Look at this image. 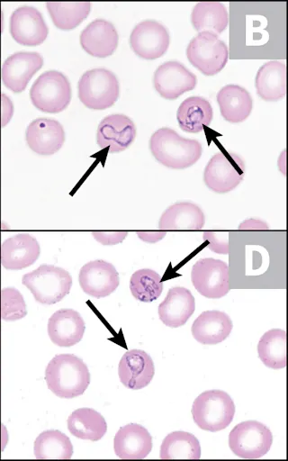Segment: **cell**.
Masks as SVG:
<instances>
[{"label": "cell", "instance_id": "7402d4cb", "mask_svg": "<svg viewBox=\"0 0 288 461\" xmlns=\"http://www.w3.org/2000/svg\"><path fill=\"white\" fill-rule=\"evenodd\" d=\"M114 452L122 459H142L152 449V437L146 428L130 423L121 427L113 439Z\"/></svg>", "mask_w": 288, "mask_h": 461}, {"label": "cell", "instance_id": "d4e9b609", "mask_svg": "<svg viewBox=\"0 0 288 461\" xmlns=\"http://www.w3.org/2000/svg\"><path fill=\"white\" fill-rule=\"evenodd\" d=\"M217 102L221 116L229 122L245 121L253 108L250 94L237 85H227L217 94Z\"/></svg>", "mask_w": 288, "mask_h": 461}, {"label": "cell", "instance_id": "4fadbf2b", "mask_svg": "<svg viewBox=\"0 0 288 461\" xmlns=\"http://www.w3.org/2000/svg\"><path fill=\"white\" fill-rule=\"evenodd\" d=\"M42 65L43 58L38 52H15L2 65L1 79L8 89L14 93H21Z\"/></svg>", "mask_w": 288, "mask_h": 461}, {"label": "cell", "instance_id": "603a6c76", "mask_svg": "<svg viewBox=\"0 0 288 461\" xmlns=\"http://www.w3.org/2000/svg\"><path fill=\"white\" fill-rule=\"evenodd\" d=\"M195 310V300L190 290L172 287L158 305L160 321L167 327L177 328L186 323Z\"/></svg>", "mask_w": 288, "mask_h": 461}, {"label": "cell", "instance_id": "2e32d148", "mask_svg": "<svg viewBox=\"0 0 288 461\" xmlns=\"http://www.w3.org/2000/svg\"><path fill=\"white\" fill-rule=\"evenodd\" d=\"M136 127L124 114H112L104 118L97 128L96 142L100 149L110 153L126 149L135 140Z\"/></svg>", "mask_w": 288, "mask_h": 461}, {"label": "cell", "instance_id": "74e56055", "mask_svg": "<svg viewBox=\"0 0 288 461\" xmlns=\"http://www.w3.org/2000/svg\"><path fill=\"white\" fill-rule=\"evenodd\" d=\"M127 231H94L92 232V236L95 240L99 243L108 246V245H115L127 237Z\"/></svg>", "mask_w": 288, "mask_h": 461}, {"label": "cell", "instance_id": "5b68a950", "mask_svg": "<svg viewBox=\"0 0 288 461\" xmlns=\"http://www.w3.org/2000/svg\"><path fill=\"white\" fill-rule=\"evenodd\" d=\"M30 98L32 104L41 112L59 113L67 108L71 100L70 83L59 71H46L32 84Z\"/></svg>", "mask_w": 288, "mask_h": 461}, {"label": "cell", "instance_id": "4316f807", "mask_svg": "<svg viewBox=\"0 0 288 461\" xmlns=\"http://www.w3.org/2000/svg\"><path fill=\"white\" fill-rule=\"evenodd\" d=\"M204 223V213L198 205L190 202H179L164 211L158 228L160 230H201Z\"/></svg>", "mask_w": 288, "mask_h": 461}, {"label": "cell", "instance_id": "4dcf8cb0", "mask_svg": "<svg viewBox=\"0 0 288 461\" xmlns=\"http://www.w3.org/2000/svg\"><path fill=\"white\" fill-rule=\"evenodd\" d=\"M201 446L197 438L185 431H174L163 439L161 459H199Z\"/></svg>", "mask_w": 288, "mask_h": 461}, {"label": "cell", "instance_id": "f35d334b", "mask_svg": "<svg viewBox=\"0 0 288 461\" xmlns=\"http://www.w3.org/2000/svg\"><path fill=\"white\" fill-rule=\"evenodd\" d=\"M14 113V105L10 98L4 93L0 94V123L4 127Z\"/></svg>", "mask_w": 288, "mask_h": 461}, {"label": "cell", "instance_id": "8992f818", "mask_svg": "<svg viewBox=\"0 0 288 461\" xmlns=\"http://www.w3.org/2000/svg\"><path fill=\"white\" fill-rule=\"evenodd\" d=\"M77 88L82 104L94 110L112 106L120 93L116 76L106 68H94L85 72L78 81Z\"/></svg>", "mask_w": 288, "mask_h": 461}, {"label": "cell", "instance_id": "b9f144b4", "mask_svg": "<svg viewBox=\"0 0 288 461\" xmlns=\"http://www.w3.org/2000/svg\"><path fill=\"white\" fill-rule=\"evenodd\" d=\"M0 77H1V68H0Z\"/></svg>", "mask_w": 288, "mask_h": 461}, {"label": "cell", "instance_id": "83f0119b", "mask_svg": "<svg viewBox=\"0 0 288 461\" xmlns=\"http://www.w3.org/2000/svg\"><path fill=\"white\" fill-rule=\"evenodd\" d=\"M213 116L212 107L202 96H190L179 105L176 118L180 128L190 133H197L209 126Z\"/></svg>", "mask_w": 288, "mask_h": 461}, {"label": "cell", "instance_id": "9a60e30c", "mask_svg": "<svg viewBox=\"0 0 288 461\" xmlns=\"http://www.w3.org/2000/svg\"><path fill=\"white\" fill-rule=\"evenodd\" d=\"M196 82V76L178 61H167L160 65L153 78L155 89L167 100H175L194 89Z\"/></svg>", "mask_w": 288, "mask_h": 461}, {"label": "cell", "instance_id": "e575fe53", "mask_svg": "<svg viewBox=\"0 0 288 461\" xmlns=\"http://www.w3.org/2000/svg\"><path fill=\"white\" fill-rule=\"evenodd\" d=\"M130 290L135 299L151 303L157 300L163 291L161 276L149 268L139 269L130 277Z\"/></svg>", "mask_w": 288, "mask_h": 461}, {"label": "cell", "instance_id": "7bdbcfd3", "mask_svg": "<svg viewBox=\"0 0 288 461\" xmlns=\"http://www.w3.org/2000/svg\"><path fill=\"white\" fill-rule=\"evenodd\" d=\"M0 128H1V123H0Z\"/></svg>", "mask_w": 288, "mask_h": 461}, {"label": "cell", "instance_id": "52a82bcc", "mask_svg": "<svg viewBox=\"0 0 288 461\" xmlns=\"http://www.w3.org/2000/svg\"><path fill=\"white\" fill-rule=\"evenodd\" d=\"M186 56L189 62L203 75L213 76L225 67L229 50L218 35L202 32L190 41Z\"/></svg>", "mask_w": 288, "mask_h": 461}, {"label": "cell", "instance_id": "8fae6325", "mask_svg": "<svg viewBox=\"0 0 288 461\" xmlns=\"http://www.w3.org/2000/svg\"><path fill=\"white\" fill-rule=\"evenodd\" d=\"M170 36L166 28L153 20L138 23L130 36V45L136 55L144 59H156L163 56L169 46Z\"/></svg>", "mask_w": 288, "mask_h": 461}, {"label": "cell", "instance_id": "44dd1931", "mask_svg": "<svg viewBox=\"0 0 288 461\" xmlns=\"http://www.w3.org/2000/svg\"><path fill=\"white\" fill-rule=\"evenodd\" d=\"M85 330L83 318L72 309L58 310L48 321L49 337L58 347H71L78 343Z\"/></svg>", "mask_w": 288, "mask_h": 461}, {"label": "cell", "instance_id": "ab89813d", "mask_svg": "<svg viewBox=\"0 0 288 461\" xmlns=\"http://www.w3.org/2000/svg\"><path fill=\"white\" fill-rule=\"evenodd\" d=\"M138 236L141 240L147 241V242H157L166 235V232H153V231H147V232H138Z\"/></svg>", "mask_w": 288, "mask_h": 461}, {"label": "cell", "instance_id": "ba28073f", "mask_svg": "<svg viewBox=\"0 0 288 461\" xmlns=\"http://www.w3.org/2000/svg\"><path fill=\"white\" fill-rule=\"evenodd\" d=\"M273 443L271 430L256 420H246L236 425L229 435V446L238 456L256 459L265 456Z\"/></svg>", "mask_w": 288, "mask_h": 461}, {"label": "cell", "instance_id": "1f68e13d", "mask_svg": "<svg viewBox=\"0 0 288 461\" xmlns=\"http://www.w3.org/2000/svg\"><path fill=\"white\" fill-rule=\"evenodd\" d=\"M33 450L37 459H69L73 455L69 438L57 429L41 432L34 441Z\"/></svg>", "mask_w": 288, "mask_h": 461}, {"label": "cell", "instance_id": "3957f363", "mask_svg": "<svg viewBox=\"0 0 288 461\" xmlns=\"http://www.w3.org/2000/svg\"><path fill=\"white\" fill-rule=\"evenodd\" d=\"M22 284L41 304H54L70 292L72 277L62 267L41 264L38 268L22 276Z\"/></svg>", "mask_w": 288, "mask_h": 461}, {"label": "cell", "instance_id": "484cf974", "mask_svg": "<svg viewBox=\"0 0 288 461\" xmlns=\"http://www.w3.org/2000/svg\"><path fill=\"white\" fill-rule=\"evenodd\" d=\"M256 94L265 101H277L286 94V66L271 60L257 71L255 79Z\"/></svg>", "mask_w": 288, "mask_h": 461}, {"label": "cell", "instance_id": "d6986e66", "mask_svg": "<svg viewBox=\"0 0 288 461\" xmlns=\"http://www.w3.org/2000/svg\"><path fill=\"white\" fill-rule=\"evenodd\" d=\"M155 374L150 356L141 349H131L122 357L118 375L122 384L131 390L146 387Z\"/></svg>", "mask_w": 288, "mask_h": 461}, {"label": "cell", "instance_id": "e0dca14e", "mask_svg": "<svg viewBox=\"0 0 288 461\" xmlns=\"http://www.w3.org/2000/svg\"><path fill=\"white\" fill-rule=\"evenodd\" d=\"M25 140L32 151L49 156L61 149L65 141V131L54 119L38 118L28 125Z\"/></svg>", "mask_w": 288, "mask_h": 461}, {"label": "cell", "instance_id": "d590c367", "mask_svg": "<svg viewBox=\"0 0 288 461\" xmlns=\"http://www.w3.org/2000/svg\"><path fill=\"white\" fill-rule=\"evenodd\" d=\"M27 314L26 303L22 294L14 287L0 291V316L4 321H14Z\"/></svg>", "mask_w": 288, "mask_h": 461}, {"label": "cell", "instance_id": "7a4b0ae2", "mask_svg": "<svg viewBox=\"0 0 288 461\" xmlns=\"http://www.w3.org/2000/svg\"><path fill=\"white\" fill-rule=\"evenodd\" d=\"M149 149L157 161L173 169L194 165L202 156V144L180 136L170 128L157 130L149 139Z\"/></svg>", "mask_w": 288, "mask_h": 461}, {"label": "cell", "instance_id": "cb8c5ba5", "mask_svg": "<svg viewBox=\"0 0 288 461\" xmlns=\"http://www.w3.org/2000/svg\"><path fill=\"white\" fill-rule=\"evenodd\" d=\"M233 324L223 312L217 310L202 312L193 322L191 331L194 339L203 345H215L228 338Z\"/></svg>", "mask_w": 288, "mask_h": 461}, {"label": "cell", "instance_id": "f546056e", "mask_svg": "<svg viewBox=\"0 0 288 461\" xmlns=\"http://www.w3.org/2000/svg\"><path fill=\"white\" fill-rule=\"evenodd\" d=\"M69 432L81 439L97 441L107 430L104 418L91 408H79L74 411L68 419Z\"/></svg>", "mask_w": 288, "mask_h": 461}, {"label": "cell", "instance_id": "30bf717a", "mask_svg": "<svg viewBox=\"0 0 288 461\" xmlns=\"http://www.w3.org/2000/svg\"><path fill=\"white\" fill-rule=\"evenodd\" d=\"M191 281L202 296L221 298L230 291L228 264L212 258H201L192 267Z\"/></svg>", "mask_w": 288, "mask_h": 461}, {"label": "cell", "instance_id": "ffe728a7", "mask_svg": "<svg viewBox=\"0 0 288 461\" xmlns=\"http://www.w3.org/2000/svg\"><path fill=\"white\" fill-rule=\"evenodd\" d=\"M79 40L86 53L96 58H106L115 51L119 36L112 23L95 19L82 31Z\"/></svg>", "mask_w": 288, "mask_h": 461}, {"label": "cell", "instance_id": "f1b7e54d", "mask_svg": "<svg viewBox=\"0 0 288 461\" xmlns=\"http://www.w3.org/2000/svg\"><path fill=\"white\" fill-rule=\"evenodd\" d=\"M191 23L198 32L220 34L228 26L229 14L220 2H199L191 14Z\"/></svg>", "mask_w": 288, "mask_h": 461}, {"label": "cell", "instance_id": "ee69618b", "mask_svg": "<svg viewBox=\"0 0 288 461\" xmlns=\"http://www.w3.org/2000/svg\"><path fill=\"white\" fill-rule=\"evenodd\" d=\"M0 319H1V316H0Z\"/></svg>", "mask_w": 288, "mask_h": 461}, {"label": "cell", "instance_id": "836d02e7", "mask_svg": "<svg viewBox=\"0 0 288 461\" xmlns=\"http://www.w3.org/2000/svg\"><path fill=\"white\" fill-rule=\"evenodd\" d=\"M46 5L55 26L63 31L79 25L91 9L89 2H48Z\"/></svg>", "mask_w": 288, "mask_h": 461}, {"label": "cell", "instance_id": "6da1fadb", "mask_svg": "<svg viewBox=\"0 0 288 461\" xmlns=\"http://www.w3.org/2000/svg\"><path fill=\"white\" fill-rule=\"evenodd\" d=\"M48 388L58 397L71 399L84 393L90 373L84 361L73 354L56 355L45 369Z\"/></svg>", "mask_w": 288, "mask_h": 461}, {"label": "cell", "instance_id": "ac0fdd59", "mask_svg": "<svg viewBox=\"0 0 288 461\" xmlns=\"http://www.w3.org/2000/svg\"><path fill=\"white\" fill-rule=\"evenodd\" d=\"M40 253V244L33 236L18 233L1 244L0 261L5 269L20 270L32 266Z\"/></svg>", "mask_w": 288, "mask_h": 461}, {"label": "cell", "instance_id": "277c9868", "mask_svg": "<svg viewBox=\"0 0 288 461\" xmlns=\"http://www.w3.org/2000/svg\"><path fill=\"white\" fill-rule=\"evenodd\" d=\"M235 414L231 397L221 390L202 393L192 405V415L196 425L207 431L216 432L226 429Z\"/></svg>", "mask_w": 288, "mask_h": 461}, {"label": "cell", "instance_id": "60d3db41", "mask_svg": "<svg viewBox=\"0 0 288 461\" xmlns=\"http://www.w3.org/2000/svg\"><path fill=\"white\" fill-rule=\"evenodd\" d=\"M239 229H268V225L266 222L260 221V220H255L250 219L243 221L239 227Z\"/></svg>", "mask_w": 288, "mask_h": 461}, {"label": "cell", "instance_id": "5bb4252c", "mask_svg": "<svg viewBox=\"0 0 288 461\" xmlns=\"http://www.w3.org/2000/svg\"><path fill=\"white\" fill-rule=\"evenodd\" d=\"M78 281L86 294L97 299L110 295L120 284L116 268L103 259L85 264L79 271Z\"/></svg>", "mask_w": 288, "mask_h": 461}, {"label": "cell", "instance_id": "7c38bea8", "mask_svg": "<svg viewBox=\"0 0 288 461\" xmlns=\"http://www.w3.org/2000/svg\"><path fill=\"white\" fill-rule=\"evenodd\" d=\"M9 31L13 39L24 46L41 44L49 32L42 14L32 6H21L13 12Z\"/></svg>", "mask_w": 288, "mask_h": 461}, {"label": "cell", "instance_id": "8d00e7d4", "mask_svg": "<svg viewBox=\"0 0 288 461\" xmlns=\"http://www.w3.org/2000/svg\"><path fill=\"white\" fill-rule=\"evenodd\" d=\"M228 232L205 231L203 240L207 242V248L218 254H229Z\"/></svg>", "mask_w": 288, "mask_h": 461}, {"label": "cell", "instance_id": "d6a6232c", "mask_svg": "<svg viewBox=\"0 0 288 461\" xmlns=\"http://www.w3.org/2000/svg\"><path fill=\"white\" fill-rule=\"evenodd\" d=\"M260 360L269 368L281 369L286 366V333L272 329L264 333L257 344Z\"/></svg>", "mask_w": 288, "mask_h": 461}, {"label": "cell", "instance_id": "9c48e42d", "mask_svg": "<svg viewBox=\"0 0 288 461\" xmlns=\"http://www.w3.org/2000/svg\"><path fill=\"white\" fill-rule=\"evenodd\" d=\"M245 163L233 152H218L207 163L203 180L206 186L218 194L235 189L243 180Z\"/></svg>", "mask_w": 288, "mask_h": 461}]
</instances>
